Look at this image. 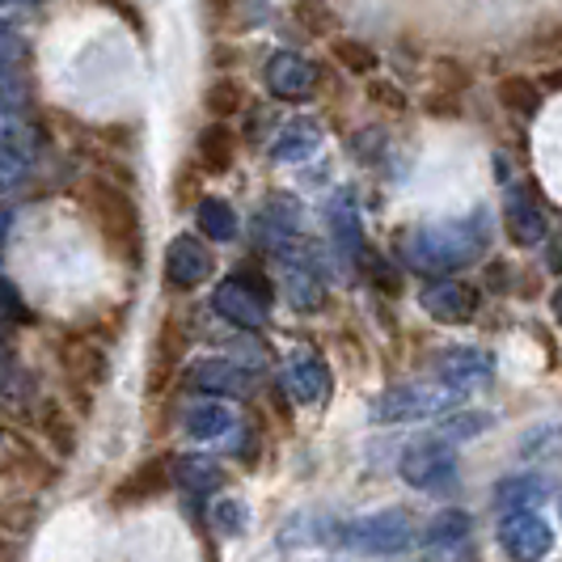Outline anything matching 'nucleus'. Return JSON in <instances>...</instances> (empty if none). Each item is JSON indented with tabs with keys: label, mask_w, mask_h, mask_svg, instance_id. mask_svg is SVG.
I'll return each mask as SVG.
<instances>
[{
	"label": "nucleus",
	"mask_w": 562,
	"mask_h": 562,
	"mask_svg": "<svg viewBox=\"0 0 562 562\" xmlns=\"http://www.w3.org/2000/svg\"><path fill=\"white\" fill-rule=\"evenodd\" d=\"M207 254L199 250L195 241H178L173 246V258H169V280L182 283V288H191V283H199L203 276H207Z\"/></svg>",
	"instance_id": "ddd939ff"
},
{
	"label": "nucleus",
	"mask_w": 562,
	"mask_h": 562,
	"mask_svg": "<svg viewBox=\"0 0 562 562\" xmlns=\"http://www.w3.org/2000/svg\"><path fill=\"white\" fill-rule=\"evenodd\" d=\"M482 427H486V415H452V419L445 423V436H452V440L461 436V440H465V436H479Z\"/></svg>",
	"instance_id": "b1692460"
},
{
	"label": "nucleus",
	"mask_w": 562,
	"mask_h": 562,
	"mask_svg": "<svg viewBox=\"0 0 562 562\" xmlns=\"http://www.w3.org/2000/svg\"><path fill=\"white\" fill-rule=\"evenodd\" d=\"M423 111L431 114V119H465V98L449 93V89H431L423 98Z\"/></svg>",
	"instance_id": "4be33fe9"
},
{
	"label": "nucleus",
	"mask_w": 562,
	"mask_h": 562,
	"mask_svg": "<svg viewBox=\"0 0 562 562\" xmlns=\"http://www.w3.org/2000/svg\"><path fill=\"white\" fill-rule=\"evenodd\" d=\"M470 516L465 512H440L431 525H427V533H423V546L431 550V559L436 562H465L474 554V546H470Z\"/></svg>",
	"instance_id": "423d86ee"
},
{
	"label": "nucleus",
	"mask_w": 562,
	"mask_h": 562,
	"mask_svg": "<svg viewBox=\"0 0 562 562\" xmlns=\"http://www.w3.org/2000/svg\"><path fill=\"white\" fill-rule=\"evenodd\" d=\"M173 482H178V491H187V495H207V491H216L221 482H225V470L212 461V457H182L178 465H173Z\"/></svg>",
	"instance_id": "1a4fd4ad"
},
{
	"label": "nucleus",
	"mask_w": 562,
	"mask_h": 562,
	"mask_svg": "<svg viewBox=\"0 0 562 562\" xmlns=\"http://www.w3.org/2000/svg\"><path fill=\"white\" fill-rule=\"evenodd\" d=\"M554 310H559V317H562V292L554 296Z\"/></svg>",
	"instance_id": "7c9ffc66"
},
{
	"label": "nucleus",
	"mask_w": 562,
	"mask_h": 562,
	"mask_svg": "<svg viewBox=\"0 0 562 562\" xmlns=\"http://www.w3.org/2000/svg\"><path fill=\"white\" fill-rule=\"evenodd\" d=\"M81 199L85 207L93 212V221L102 225V233H106V241H111L114 250H136V241H140V216H136L132 195H123L106 178H85Z\"/></svg>",
	"instance_id": "f03ea898"
},
{
	"label": "nucleus",
	"mask_w": 562,
	"mask_h": 562,
	"mask_svg": "<svg viewBox=\"0 0 562 562\" xmlns=\"http://www.w3.org/2000/svg\"><path fill=\"white\" fill-rule=\"evenodd\" d=\"M326 385H330V376H326L322 364H301L288 372V394L296 397V402H317V397L326 394Z\"/></svg>",
	"instance_id": "2eb2a0df"
},
{
	"label": "nucleus",
	"mask_w": 562,
	"mask_h": 562,
	"mask_svg": "<svg viewBox=\"0 0 562 562\" xmlns=\"http://www.w3.org/2000/svg\"><path fill=\"white\" fill-rule=\"evenodd\" d=\"M203 106L216 114V119L237 114V106H241V85L233 81V77H216V81L207 85V93H203Z\"/></svg>",
	"instance_id": "412c9836"
},
{
	"label": "nucleus",
	"mask_w": 562,
	"mask_h": 562,
	"mask_svg": "<svg viewBox=\"0 0 562 562\" xmlns=\"http://www.w3.org/2000/svg\"><path fill=\"white\" fill-rule=\"evenodd\" d=\"M330 52H335V59H342V64H347L356 77L376 68V56H372V47H356L351 38H335V43H330Z\"/></svg>",
	"instance_id": "5701e85b"
},
{
	"label": "nucleus",
	"mask_w": 562,
	"mask_h": 562,
	"mask_svg": "<svg viewBox=\"0 0 562 562\" xmlns=\"http://www.w3.org/2000/svg\"><path fill=\"white\" fill-rule=\"evenodd\" d=\"M199 161H203V169H212V173H225L228 169V161H233V132H228L225 123L203 127V136H199Z\"/></svg>",
	"instance_id": "f8f14e48"
},
{
	"label": "nucleus",
	"mask_w": 562,
	"mask_h": 562,
	"mask_svg": "<svg viewBox=\"0 0 562 562\" xmlns=\"http://www.w3.org/2000/svg\"><path fill=\"white\" fill-rule=\"evenodd\" d=\"M452 360H445V376L452 385H470V381H486L491 376V364L482 351H449Z\"/></svg>",
	"instance_id": "f3484780"
},
{
	"label": "nucleus",
	"mask_w": 562,
	"mask_h": 562,
	"mask_svg": "<svg viewBox=\"0 0 562 562\" xmlns=\"http://www.w3.org/2000/svg\"><path fill=\"white\" fill-rule=\"evenodd\" d=\"M292 18L310 30V34H317V38H326V34L338 26V18L330 13L326 0H296V4H292Z\"/></svg>",
	"instance_id": "aec40b11"
},
{
	"label": "nucleus",
	"mask_w": 562,
	"mask_h": 562,
	"mask_svg": "<svg viewBox=\"0 0 562 562\" xmlns=\"http://www.w3.org/2000/svg\"><path fill=\"white\" fill-rule=\"evenodd\" d=\"M541 89H562V68H550L546 72V81H537Z\"/></svg>",
	"instance_id": "cd10ccee"
},
{
	"label": "nucleus",
	"mask_w": 562,
	"mask_h": 562,
	"mask_svg": "<svg viewBox=\"0 0 562 562\" xmlns=\"http://www.w3.org/2000/svg\"><path fill=\"white\" fill-rule=\"evenodd\" d=\"M520 52H525L529 59H537V64H559L562 59V22H546V26H537Z\"/></svg>",
	"instance_id": "dca6fc26"
},
{
	"label": "nucleus",
	"mask_w": 562,
	"mask_h": 562,
	"mask_svg": "<svg viewBox=\"0 0 562 562\" xmlns=\"http://www.w3.org/2000/svg\"><path fill=\"white\" fill-rule=\"evenodd\" d=\"M402 479L411 482L415 491H449L452 482H457V457L445 440H419V445H411V449L402 452Z\"/></svg>",
	"instance_id": "7ed1b4c3"
},
{
	"label": "nucleus",
	"mask_w": 562,
	"mask_h": 562,
	"mask_svg": "<svg viewBox=\"0 0 562 562\" xmlns=\"http://www.w3.org/2000/svg\"><path fill=\"white\" fill-rule=\"evenodd\" d=\"M18 56H22V43H18L9 30L0 26V59H18Z\"/></svg>",
	"instance_id": "bb28decb"
},
{
	"label": "nucleus",
	"mask_w": 562,
	"mask_h": 562,
	"mask_svg": "<svg viewBox=\"0 0 562 562\" xmlns=\"http://www.w3.org/2000/svg\"><path fill=\"white\" fill-rule=\"evenodd\" d=\"M233 423H237V415L228 411L225 402H203L187 415V431L195 440H221L225 431H233Z\"/></svg>",
	"instance_id": "9b49d317"
},
{
	"label": "nucleus",
	"mask_w": 562,
	"mask_h": 562,
	"mask_svg": "<svg viewBox=\"0 0 562 562\" xmlns=\"http://www.w3.org/2000/svg\"><path fill=\"white\" fill-rule=\"evenodd\" d=\"M452 406H457L452 390H394L372 406V415H376V423H419L436 419Z\"/></svg>",
	"instance_id": "39448f33"
},
{
	"label": "nucleus",
	"mask_w": 562,
	"mask_h": 562,
	"mask_svg": "<svg viewBox=\"0 0 562 562\" xmlns=\"http://www.w3.org/2000/svg\"><path fill=\"white\" fill-rule=\"evenodd\" d=\"M495 98H499V106L512 114H520V119H533L541 111V85L533 77H525V72H507L495 81Z\"/></svg>",
	"instance_id": "0eeeda50"
},
{
	"label": "nucleus",
	"mask_w": 562,
	"mask_h": 562,
	"mask_svg": "<svg viewBox=\"0 0 562 562\" xmlns=\"http://www.w3.org/2000/svg\"><path fill=\"white\" fill-rule=\"evenodd\" d=\"M423 310L440 322H465L474 313V292L461 288V283H440V288H427L423 292Z\"/></svg>",
	"instance_id": "6e6552de"
},
{
	"label": "nucleus",
	"mask_w": 562,
	"mask_h": 562,
	"mask_svg": "<svg viewBox=\"0 0 562 562\" xmlns=\"http://www.w3.org/2000/svg\"><path fill=\"white\" fill-rule=\"evenodd\" d=\"M195 381L212 394H246V376L228 364H203L195 368Z\"/></svg>",
	"instance_id": "6ab92c4d"
},
{
	"label": "nucleus",
	"mask_w": 562,
	"mask_h": 562,
	"mask_svg": "<svg viewBox=\"0 0 562 562\" xmlns=\"http://www.w3.org/2000/svg\"><path fill=\"white\" fill-rule=\"evenodd\" d=\"M368 98H376V102H390L394 111H406V98H402L397 89H390L385 81H372V85H368Z\"/></svg>",
	"instance_id": "a878e982"
},
{
	"label": "nucleus",
	"mask_w": 562,
	"mask_h": 562,
	"mask_svg": "<svg viewBox=\"0 0 562 562\" xmlns=\"http://www.w3.org/2000/svg\"><path fill=\"white\" fill-rule=\"evenodd\" d=\"M212 525H216V533L221 537H241L246 533V525H250V512H246L241 499L221 495V499L212 504Z\"/></svg>",
	"instance_id": "a211bd4d"
},
{
	"label": "nucleus",
	"mask_w": 562,
	"mask_h": 562,
	"mask_svg": "<svg viewBox=\"0 0 562 562\" xmlns=\"http://www.w3.org/2000/svg\"><path fill=\"white\" fill-rule=\"evenodd\" d=\"M347 546L368 559H397L415 546V520L402 507H381L347 525Z\"/></svg>",
	"instance_id": "f257e3e1"
},
{
	"label": "nucleus",
	"mask_w": 562,
	"mask_h": 562,
	"mask_svg": "<svg viewBox=\"0 0 562 562\" xmlns=\"http://www.w3.org/2000/svg\"><path fill=\"white\" fill-rule=\"evenodd\" d=\"M546 495H550L546 479H504L495 486V507L499 512H537Z\"/></svg>",
	"instance_id": "9d476101"
},
{
	"label": "nucleus",
	"mask_w": 562,
	"mask_h": 562,
	"mask_svg": "<svg viewBox=\"0 0 562 562\" xmlns=\"http://www.w3.org/2000/svg\"><path fill=\"white\" fill-rule=\"evenodd\" d=\"M18 4H30V0H0V9H18Z\"/></svg>",
	"instance_id": "c85d7f7f"
},
{
	"label": "nucleus",
	"mask_w": 562,
	"mask_h": 562,
	"mask_svg": "<svg viewBox=\"0 0 562 562\" xmlns=\"http://www.w3.org/2000/svg\"><path fill=\"white\" fill-rule=\"evenodd\" d=\"M216 305L225 310V317L241 322V326H258V322H262V305L254 301L241 283H225V288L216 292Z\"/></svg>",
	"instance_id": "4468645a"
},
{
	"label": "nucleus",
	"mask_w": 562,
	"mask_h": 562,
	"mask_svg": "<svg viewBox=\"0 0 562 562\" xmlns=\"http://www.w3.org/2000/svg\"><path fill=\"white\" fill-rule=\"evenodd\" d=\"M22 173H26L22 157H13L9 148H0V191H4V187H18V182H22Z\"/></svg>",
	"instance_id": "393cba45"
},
{
	"label": "nucleus",
	"mask_w": 562,
	"mask_h": 562,
	"mask_svg": "<svg viewBox=\"0 0 562 562\" xmlns=\"http://www.w3.org/2000/svg\"><path fill=\"white\" fill-rule=\"evenodd\" d=\"M499 546L512 562H541L554 550V529L541 512H507L499 520Z\"/></svg>",
	"instance_id": "20e7f679"
},
{
	"label": "nucleus",
	"mask_w": 562,
	"mask_h": 562,
	"mask_svg": "<svg viewBox=\"0 0 562 562\" xmlns=\"http://www.w3.org/2000/svg\"><path fill=\"white\" fill-rule=\"evenodd\" d=\"M4 228H9V216H4V212H0V241H4Z\"/></svg>",
	"instance_id": "c756f323"
}]
</instances>
